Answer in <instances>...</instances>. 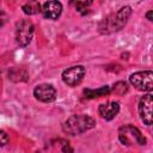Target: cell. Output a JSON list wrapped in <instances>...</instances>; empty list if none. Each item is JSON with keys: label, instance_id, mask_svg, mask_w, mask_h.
Segmentation results:
<instances>
[{"label": "cell", "instance_id": "cell-17", "mask_svg": "<svg viewBox=\"0 0 153 153\" xmlns=\"http://www.w3.org/2000/svg\"><path fill=\"white\" fill-rule=\"evenodd\" d=\"M6 20H7V16H6V13H5L4 11L0 10V27L5 25Z\"/></svg>", "mask_w": 153, "mask_h": 153}, {"label": "cell", "instance_id": "cell-1", "mask_svg": "<svg viewBox=\"0 0 153 153\" xmlns=\"http://www.w3.org/2000/svg\"><path fill=\"white\" fill-rule=\"evenodd\" d=\"M131 14V7L130 6H123L118 11L106 16L98 25V31L103 35H108L115 31L121 30L128 22L129 17Z\"/></svg>", "mask_w": 153, "mask_h": 153}, {"label": "cell", "instance_id": "cell-4", "mask_svg": "<svg viewBox=\"0 0 153 153\" xmlns=\"http://www.w3.org/2000/svg\"><path fill=\"white\" fill-rule=\"evenodd\" d=\"M33 31H35V27H33V24L30 20L23 19V20L17 23V26H16V41L19 44V47L24 48L31 42L32 36H33Z\"/></svg>", "mask_w": 153, "mask_h": 153}, {"label": "cell", "instance_id": "cell-14", "mask_svg": "<svg viewBox=\"0 0 153 153\" xmlns=\"http://www.w3.org/2000/svg\"><path fill=\"white\" fill-rule=\"evenodd\" d=\"M91 4H92V1H76L74 5H75V8H76L78 12H80L81 14H85L86 13L85 10H87V7Z\"/></svg>", "mask_w": 153, "mask_h": 153}, {"label": "cell", "instance_id": "cell-15", "mask_svg": "<svg viewBox=\"0 0 153 153\" xmlns=\"http://www.w3.org/2000/svg\"><path fill=\"white\" fill-rule=\"evenodd\" d=\"M8 141V135L6 134V131L4 130H0V147L5 146Z\"/></svg>", "mask_w": 153, "mask_h": 153}, {"label": "cell", "instance_id": "cell-12", "mask_svg": "<svg viewBox=\"0 0 153 153\" xmlns=\"http://www.w3.org/2000/svg\"><path fill=\"white\" fill-rule=\"evenodd\" d=\"M22 10L25 14H29V16H32V14H36L38 12H41L42 10V6L38 1H29L26 4H24L22 6Z\"/></svg>", "mask_w": 153, "mask_h": 153}, {"label": "cell", "instance_id": "cell-16", "mask_svg": "<svg viewBox=\"0 0 153 153\" xmlns=\"http://www.w3.org/2000/svg\"><path fill=\"white\" fill-rule=\"evenodd\" d=\"M62 152L63 153H73V148L71 147V145L68 142H63V145H62Z\"/></svg>", "mask_w": 153, "mask_h": 153}, {"label": "cell", "instance_id": "cell-6", "mask_svg": "<svg viewBox=\"0 0 153 153\" xmlns=\"http://www.w3.org/2000/svg\"><path fill=\"white\" fill-rule=\"evenodd\" d=\"M33 96L39 102L50 103V102H54L56 98V90L50 84H39L35 87Z\"/></svg>", "mask_w": 153, "mask_h": 153}, {"label": "cell", "instance_id": "cell-2", "mask_svg": "<svg viewBox=\"0 0 153 153\" xmlns=\"http://www.w3.org/2000/svg\"><path fill=\"white\" fill-rule=\"evenodd\" d=\"M94 126H96V121L91 116L79 114L68 117L62 124V130L69 135H79L92 129Z\"/></svg>", "mask_w": 153, "mask_h": 153}, {"label": "cell", "instance_id": "cell-8", "mask_svg": "<svg viewBox=\"0 0 153 153\" xmlns=\"http://www.w3.org/2000/svg\"><path fill=\"white\" fill-rule=\"evenodd\" d=\"M41 12L45 19L55 20L60 17L62 12V4L59 1H47L42 5Z\"/></svg>", "mask_w": 153, "mask_h": 153}, {"label": "cell", "instance_id": "cell-5", "mask_svg": "<svg viewBox=\"0 0 153 153\" xmlns=\"http://www.w3.org/2000/svg\"><path fill=\"white\" fill-rule=\"evenodd\" d=\"M86 74V69L84 66H73L63 71L62 73V81L68 86H76L81 82Z\"/></svg>", "mask_w": 153, "mask_h": 153}, {"label": "cell", "instance_id": "cell-10", "mask_svg": "<svg viewBox=\"0 0 153 153\" xmlns=\"http://www.w3.org/2000/svg\"><path fill=\"white\" fill-rule=\"evenodd\" d=\"M120 134H122L124 136L130 135L134 137V141H136L139 145H146V137L141 134V131L136 127H134L131 124H127V126L122 127L120 129Z\"/></svg>", "mask_w": 153, "mask_h": 153}, {"label": "cell", "instance_id": "cell-13", "mask_svg": "<svg viewBox=\"0 0 153 153\" xmlns=\"http://www.w3.org/2000/svg\"><path fill=\"white\" fill-rule=\"evenodd\" d=\"M127 91H128V85L126 81H117L112 87V92L116 94H124Z\"/></svg>", "mask_w": 153, "mask_h": 153}, {"label": "cell", "instance_id": "cell-3", "mask_svg": "<svg viewBox=\"0 0 153 153\" xmlns=\"http://www.w3.org/2000/svg\"><path fill=\"white\" fill-rule=\"evenodd\" d=\"M129 82L139 91L149 92L153 88V72L142 71V72L133 73L129 76Z\"/></svg>", "mask_w": 153, "mask_h": 153}, {"label": "cell", "instance_id": "cell-7", "mask_svg": "<svg viewBox=\"0 0 153 153\" xmlns=\"http://www.w3.org/2000/svg\"><path fill=\"white\" fill-rule=\"evenodd\" d=\"M137 109H139L141 121L146 126H151L152 124V93H147L140 98Z\"/></svg>", "mask_w": 153, "mask_h": 153}, {"label": "cell", "instance_id": "cell-11", "mask_svg": "<svg viewBox=\"0 0 153 153\" xmlns=\"http://www.w3.org/2000/svg\"><path fill=\"white\" fill-rule=\"evenodd\" d=\"M110 92H111V88L108 85L102 86V87L96 88V90L94 88H85L84 90V97L87 98V99H94V98H98V97L108 96Z\"/></svg>", "mask_w": 153, "mask_h": 153}, {"label": "cell", "instance_id": "cell-9", "mask_svg": "<svg viewBox=\"0 0 153 153\" xmlns=\"http://www.w3.org/2000/svg\"><path fill=\"white\" fill-rule=\"evenodd\" d=\"M120 111V104L117 102H109V103H103L98 108V112L102 118L105 121H111L116 117V115Z\"/></svg>", "mask_w": 153, "mask_h": 153}, {"label": "cell", "instance_id": "cell-18", "mask_svg": "<svg viewBox=\"0 0 153 153\" xmlns=\"http://www.w3.org/2000/svg\"><path fill=\"white\" fill-rule=\"evenodd\" d=\"M152 16H153V11H148V12L146 13V18H147V19H148L149 22H152V20H153Z\"/></svg>", "mask_w": 153, "mask_h": 153}]
</instances>
